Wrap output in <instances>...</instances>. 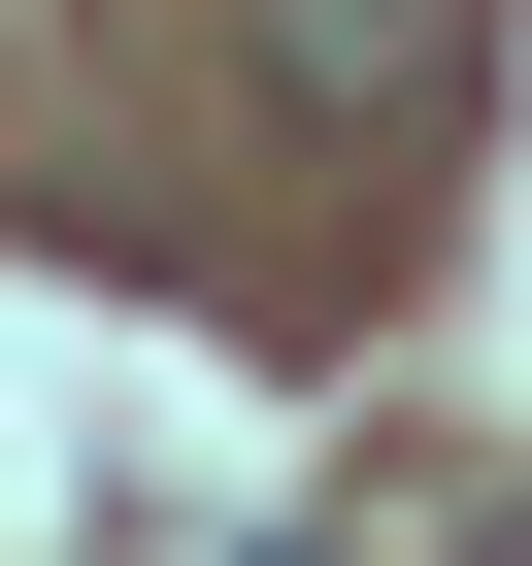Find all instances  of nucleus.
Listing matches in <instances>:
<instances>
[{
  "label": "nucleus",
  "instance_id": "obj_1",
  "mask_svg": "<svg viewBox=\"0 0 532 566\" xmlns=\"http://www.w3.org/2000/svg\"><path fill=\"white\" fill-rule=\"evenodd\" d=\"M466 67V0H266V101H333V134H400Z\"/></svg>",
  "mask_w": 532,
  "mask_h": 566
}]
</instances>
